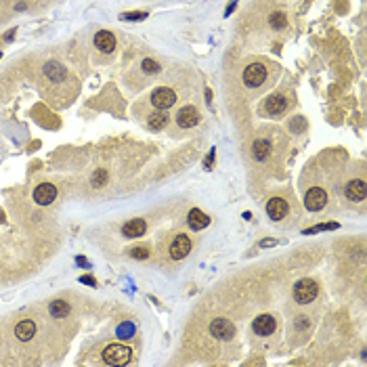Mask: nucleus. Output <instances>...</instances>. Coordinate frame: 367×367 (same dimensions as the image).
Masks as SVG:
<instances>
[{
  "label": "nucleus",
  "instance_id": "obj_4",
  "mask_svg": "<svg viewBox=\"0 0 367 367\" xmlns=\"http://www.w3.org/2000/svg\"><path fill=\"white\" fill-rule=\"evenodd\" d=\"M210 334H212L216 340H231V338L235 336V326L229 321V319H214L212 323H210Z\"/></svg>",
  "mask_w": 367,
  "mask_h": 367
},
{
  "label": "nucleus",
  "instance_id": "obj_15",
  "mask_svg": "<svg viewBox=\"0 0 367 367\" xmlns=\"http://www.w3.org/2000/svg\"><path fill=\"white\" fill-rule=\"evenodd\" d=\"M145 231H147V224L143 218H132L122 227L124 237H141V235H145Z\"/></svg>",
  "mask_w": 367,
  "mask_h": 367
},
{
  "label": "nucleus",
  "instance_id": "obj_14",
  "mask_svg": "<svg viewBox=\"0 0 367 367\" xmlns=\"http://www.w3.org/2000/svg\"><path fill=\"white\" fill-rule=\"evenodd\" d=\"M264 109L269 111V114H273V116L284 114V111L288 109V99H286L284 95H273V97H269V99H266Z\"/></svg>",
  "mask_w": 367,
  "mask_h": 367
},
{
  "label": "nucleus",
  "instance_id": "obj_32",
  "mask_svg": "<svg viewBox=\"0 0 367 367\" xmlns=\"http://www.w3.org/2000/svg\"><path fill=\"white\" fill-rule=\"evenodd\" d=\"M0 57H3V55H0Z\"/></svg>",
  "mask_w": 367,
  "mask_h": 367
},
{
  "label": "nucleus",
  "instance_id": "obj_9",
  "mask_svg": "<svg viewBox=\"0 0 367 367\" xmlns=\"http://www.w3.org/2000/svg\"><path fill=\"white\" fill-rule=\"evenodd\" d=\"M191 252V239L187 235H176V239L170 246V256L174 260H182Z\"/></svg>",
  "mask_w": 367,
  "mask_h": 367
},
{
  "label": "nucleus",
  "instance_id": "obj_5",
  "mask_svg": "<svg viewBox=\"0 0 367 367\" xmlns=\"http://www.w3.org/2000/svg\"><path fill=\"white\" fill-rule=\"evenodd\" d=\"M174 101H176V95L170 88H155L151 93V103H153V107H158L160 111L170 109L174 105Z\"/></svg>",
  "mask_w": 367,
  "mask_h": 367
},
{
  "label": "nucleus",
  "instance_id": "obj_8",
  "mask_svg": "<svg viewBox=\"0 0 367 367\" xmlns=\"http://www.w3.org/2000/svg\"><path fill=\"white\" fill-rule=\"evenodd\" d=\"M275 328H277V323H275L273 315H260L252 323V330L256 336H271L275 332Z\"/></svg>",
  "mask_w": 367,
  "mask_h": 367
},
{
  "label": "nucleus",
  "instance_id": "obj_31",
  "mask_svg": "<svg viewBox=\"0 0 367 367\" xmlns=\"http://www.w3.org/2000/svg\"><path fill=\"white\" fill-rule=\"evenodd\" d=\"M212 158H214V149H212V151H210V155H208V160H206V166H210V164H212Z\"/></svg>",
  "mask_w": 367,
  "mask_h": 367
},
{
  "label": "nucleus",
  "instance_id": "obj_26",
  "mask_svg": "<svg viewBox=\"0 0 367 367\" xmlns=\"http://www.w3.org/2000/svg\"><path fill=\"white\" fill-rule=\"evenodd\" d=\"M326 229H338V222H328V224H317V227H310L304 231V235H310V233H319V231H326Z\"/></svg>",
  "mask_w": 367,
  "mask_h": 367
},
{
  "label": "nucleus",
  "instance_id": "obj_11",
  "mask_svg": "<svg viewBox=\"0 0 367 367\" xmlns=\"http://www.w3.org/2000/svg\"><path fill=\"white\" fill-rule=\"evenodd\" d=\"M266 214H269L273 220H281L288 214V202L281 200V197H273V200L266 202Z\"/></svg>",
  "mask_w": 367,
  "mask_h": 367
},
{
  "label": "nucleus",
  "instance_id": "obj_28",
  "mask_svg": "<svg viewBox=\"0 0 367 367\" xmlns=\"http://www.w3.org/2000/svg\"><path fill=\"white\" fill-rule=\"evenodd\" d=\"M130 256H132V258H139V260H143V258L149 256V250H147V248H132V250H130Z\"/></svg>",
  "mask_w": 367,
  "mask_h": 367
},
{
  "label": "nucleus",
  "instance_id": "obj_19",
  "mask_svg": "<svg viewBox=\"0 0 367 367\" xmlns=\"http://www.w3.org/2000/svg\"><path fill=\"white\" fill-rule=\"evenodd\" d=\"M44 74H47L51 80L59 82V80H63V78H65V67H63V65H59V63H55V61H49V63L44 65Z\"/></svg>",
  "mask_w": 367,
  "mask_h": 367
},
{
  "label": "nucleus",
  "instance_id": "obj_25",
  "mask_svg": "<svg viewBox=\"0 0 367 367\" xmlns=\"http://www.w3.org/2000/svg\"><path fill=\"white\" fill-rule=\"evenodd\" d=\"M143 72L145 74H158L160 72V63L153 61V59H145L143 61Z\"/></svg>",
  "mask_w": 367,
  "mask_h": 367
},
{
  "label": "nucleus",
  "instance_id": "obj_22",
  "mask_svg": "<svg viewBox=\"0 0 367 367\" xmlns=\"http://www.w3.org/2000/svg\"><path fill=\"white\" fill-rule=\"evenodd\" d=\"M269 23H271V27L273 30H284L286 27V23H288V17H286V13H273V15L269 17Z\"/></svg>",
  "mask_w": 367,
  "mask_h": 367
},
{
  "label": "nucleus",
  "instance_id": "obj_24",
  "mask_svg": "<svg viewBox=\"0 0 367 367\" xmlns=\"http://www.w3.org/2000/svg\"><path fill=\"white\" fill-rule=\"evenodd\" d=\"M107 180V172L103 170V168H99V170L93 174V187H103Z\"/></svg>",
  "mask_w": 367,
  "mask_h": 367
},
{
  "label": "nucleus",
  "instance_id": "obj_27",
  "mask_svg": "<svg viewBox=\"0 0 367 367\" xmlns=\"http://www.w3.org/2000/svg\"><path fill=\"white\" fill-rule=\"evenodd\" d=\"M147 17V13L145 11H136V13H124L122 15V19H128V21H141V19H145Z\"/></svg>",
  "mask_w": 367,
  "mask_h": 367
},
{
  "label": "nucleus",
  "instance_id": "obj_16",
  "mask_svg": "<svg viewBox=\"0 0 367 367\" xmlns=\"http://www.w3.org/2000/svg\"><path fill=\"white\" fill-rule=\"evenodd\" d=\"M15 336L19 338L21 342L32 340V338L36 336V323H34V321H30V319L19 321V323H17V328H15Z\"/></svg>",
  "mask_w": 367,
  "mask_h": 367
},
{
  "label": "nucleus",
  "instance_id": "obj_1",
  "mask_svg": "<svg viewBox=\"0 0 367 367\" xmlns=\"http://www.w3.org/2000/svg\"><path fill=\"white\" fill-rule=\"evenodd\" d=\"M130 359H132V350L128 346H122V344H109L103 352V361L107 365H114V367L130 363Z\"/></svg>",
  "mask_w": 367,
  "mask_h": 367
},
{
  "label": "nucleus",
  "instance_id": "obj_10",
  "mask_svg": "<svg viewBox=\"0 0 367 367\" xmlns=\"http://www.w3.org/2000/svg\"><path fill=\"white\" fill-rule=\"evenodd\" d=\"M176 122L180 128H193V126H197V122H200V114H197L195 107H182L178 114H176Z\"/></svg>",
  "mask_w": 367,
  "mask_h": 367
},
{
  "label": "nucleus",
  "instance_id": "obj_6",
  "mask_svg": "<svg viewBox=\"0 0 367 367\" xmlns=\"http://www.w3.org/2000/svg\"><path fill=\"white\" fill-rule=\"evenodd\" d=\"M326 202H328V195L319 187L308 189V193L304 195V206H306V210H310V212H319V210H323L326 208Z\"/></svg>",
  "mask_w": 367,
  "mask_h": 367
},
{
  "label": "nucleus",
  "instance_id": "obj_17",
  "mask_svg": "<svg viewBox=\"0 0 367 367\" xmlns=\"http://www.w3.org/2000/svg\"><path fill=\"white\" fill-rule=\"evenodd\" d=\"M187 222H189V227L193 229V231H202V229H206L208 224H210V218H208V214H204L202 210H191L189 212V218H187Z\"/></svg>",
  "mask_w": 367,
  "mask_h": 367
},
{
  "label": "nucleus",
  "instance_id": "obj_20",
  "mask_svg": "<svg viewBox=\"0 0 367 367\" xmlns=\"http://www.w3.org/2000/svg\"><path fill=\"white\" fill-rule=\"evenodd\" d=\"M49 310H51V315L55 319H63V317L69 315V304L65 300H53L51 306H49Z\"/></svg>",
  "mask_w": 367,
  "mask_h": 367
},
{
  "label": "nucleus",
  "instance_id": "obj_12",
  "mask_svg": "<svg viewBox=\"0 0 367 367\" xmlns=\"http://www.w3.org/2000/svg\"><path fill=\"white\" fill-rule=\"evenodd\" d=\"M95 47L101 51V53H111L116 49V36L107 32V30H101L95 34Z\"/></svg>",
  "mask_w": 367,
  "mask_h": 367
},
{
  "label": "nucleus",
  "instance_id": "obj_18",
  "mask_svg": "<svg viewBox=\"0 0 367 367\" xmlns=\"http://www.w3.org/2000/svg\"><path fill=\"white\" fill-rule=\"evenodd\" d=\"M252 153H254V158H256L258 162H264L266 158H269V153H271V143H269V141H264V139H258L256 143H254V147H252Z\"/></svg>",
  "mask_w": 367,
  "mask_h": 367
},
{
  "label": "nucleus",
  "instance_id": "obj_13",
  "mask_svg": "<svg viewBox=\"0 0 367 367\" xmlns=\"http://www.w3.org/2000/svg\"><path fill=\"white\" fill-rule=\"evenodd\" d=\"M344 193H346V197L350 202H361L367 195V187H365L363 180H350L346 185V189H344Z\"/></svg>",
  "mask_w": 367,
  "mask_h": 367
},
{
  "label": "nucleus",
  "instance_id": "obj_2",
  "mask_svg": "<svg viewBox=\"0 0 367 367\" xmlns=\"http://www.w3.org/2000/svg\"><path fill=\"white\" fill-rule=\"evenodd\" d=\"M319 294V288L313 279H300L298 284L294 286V298L296 302L300 304H306V302H313Z\"/></svg>",
  "mask_w": 367,
  "mask_h": 367
},
{
  "label": "nucleus",
  "instance_id": "obj_3",
  "mask_svg": "<svg viewBox=\"0 0 367 367\" xmlns=\"http://www.w3.org/2000/svg\"><path fill=\"white\" fill-rule=\"evenodd\" d=\"M266 80V67L260 65V63H252L246 67L244 72V84L250 88H258L260 84Z\"/></svg>",
  "mask_w": 367,
  "mask_h": 367
},
{
  "label": "nucleus",
  "instance_id": "obj_23",
  "mask_svg": "<svg viewBox=\"0 0 367 367\" xmlns=\"http://www.w3.org/2000/svg\"><path fill=\"white\" fill-rule=\"evenodd\" d=\"M166 124H168V116H166V114H162V111H160V114H151L149 126H151L153 130H162Z\"/></svg>",
  "mask_w": 367,
  "mask_h": 367
},
{
  "label": "nucleus",
  "instance_id": "obj_30",
  "mask_svg": "<svg viewBox=\"0 0 367 367\" xmlns=\"http://www.w3.org/2000/svg\"><path fill=\"white\" fill-rule=\"evenodd\" d=\"M235 7H237V3H235V0H233V3H231V5L227 7V13H224V15H231V11H233Z\"/></svg>",
  "mask_w": 367,
  "mask_h": 367
},
{
  "label": "nucleus",
  "instance_id": "obj_29",
  "mask_svg": "<svg viewBox=\"0 0 367 367\" xmlns=\"http://www.w3.org/2000/svg\"><path fill=\"white\" fill-rule=\"evenodd\" d=\"M80 281H82V284H90V286H95V279H93V277H82Z\"/></svg>",
  "mask_w": 367,
  "mask_h": 367
},
{
  "label": "nucleus",
  "instance_id": "obj_7",
  "mask_svg": "<svg viewBox=\"0 0 367 367\" xmlns=\"http://www.w3.org/2000/svg\"><path fill=\"white\" fill-rule=\"evenodd\" d=\"M57 197V187L51 185V182H42L34 189V202L40 206H49L53 204V200Z\"/></svg>",
  "mask_w": 367,
  "mask_h": 367
},
{
  "label": "nucleus",
  "instance_id": "obj_21",
  "mask_svg": "<svg viewBox=\"0 0 367 367\" xmlns=\"http://www.w3.org/2000/svg\"><path fill=\"white\" fill-rule=\"evenodd\" d=\"M134 332H136V328H134V323H130V321H124V323H120V326L116 328V336L122 338V340H126V338H132Z\"/></svg>",
  "mask_w": 367,
  "mask_h": 367
}]
</instances>
